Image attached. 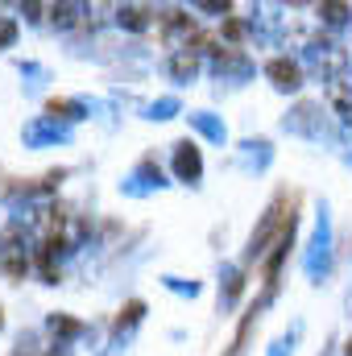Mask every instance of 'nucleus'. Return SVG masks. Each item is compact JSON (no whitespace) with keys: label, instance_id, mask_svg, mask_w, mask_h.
Returning <instances> with one entry per match:
<instances>
[{"label":"nucleus","instance_id":"1","mask_svg":"<svg viewBox=\"0 0 352 356\" xmlns=\"http://www.w3.org/2000/svg\"><path fill=\"white\" fill-rule=\"evenodd\" d=\"M265 75L273 79V88H282V91H294L298 83H303V71H298L290 58H273V63L265 67Z\"/></svg>","mask_w":352,"mask_h":356},{"label":"nucleus","instance_id":"5","mask_svg":"<svg viewBox=\"0 0 352 356\" xmlns=\"http://www.w3.org/2000/svg\"><path fill=\"white\" fill-rule=\"evenodd\" d=\"M50 332H54V336H79L83 327H79V319H71V315H50Z\"/></svg>","mask_w":352,"mask_h":356},{"label":"nucleus","instance_id":"8","mask_svg":"<svg viewBox=\"0 0 352 356\" xmlns=\"http://www.w3.org/2000/svg\"><path fill=\"white\" fill-rule=\"evenodd\" d=\"M13 38H17V21L13 17H0V50L13 46Z\"/></svg>","mask_w":352,"mask_h":356},{"label":"nucleus","instance_id":"11","mask_svg":"<svg viewBox=\"0 0 352 356\" xmlns=\"http://www.w3.org/2000/svg\"><path fill=\"white\" fill-rule=\"evenodd\" d=\"M336 104H340V112H344V116H352V95H349V91H336Z\"/></svg>","mask_w":352,"mask_h":356},{"label":"nucleus","instance_id":"3","mask_svg":"<svg viewBox=\"0 0 352 356\" xmlns=\"http://www.w3.org/2000/svg\"><path fill=\"white\" fill-rule=\"evenodd\" d=\"M141 315H145V302H141V298H133V302H125V307H120L116 327H120V332H125V327H137V323H141Z\"/></svg>","mask_w":352,"mask_h":356},{"label":"nucleus","instance_id":"15","mask_svg":"<svg viewBox=\"0 0 352 356\" xmlns=\"http://www.w3.org/2000/svg\"><path fill=\"white\" fill-rule=\"evenodd\" d=\"M0 323H4V311H0Z\"/></svg>","mask_w":352,"mask_h":356},{"label":"nucleus","instance_id":"6","mask_svg":"<svg viewBox=\"0 0 352 356\" xmlns=\"http://www.w3.org/2000/svg\"><path fill=\"white\" fill-rule=\"evenodd\" d=\"M170 71H175V79H191V75H195V54H191V50H178L175 63H170Z\"/></svg>","mask_w":352,"mask_h":356},{"label":"nucleus","instance_id":"14","mask_svg":"<svg viewBox=\"0 0 352 356\" xmlns=\"http://www.w3.org/2000/svg\"><path fill=\"white\" fill-rule=\"evenodd\" d=\"M349 356H352V340H349Z\"/></svg>","mask_w":352,"mask_h":356},{"label":"nucleus","instance_id":"13","mask_svg":"<svg viewBox=\"0 0 352 356\" xmlns=\"http://www.w3.org/2000/svg\"><path fill=\"white\" fill-rule=\"evenodd\" d=\"M50 356H63V348H58V353H50Z\"/></svg>","mask_w":352,"mask_h":356},{"label":"nucleus","instance_id":"12","mask_svg":"<svg viewBox=\"0 0 352 356\" xmlns=\"http://www.w3.org/2000/svg\"><path fill=\"white\" fill-rule=\"evenodd\" d=\"M224 33H228V38H232V42H237V38H241V33H245V25H241V21H224Z\"/></svg>","mask_w":352,"mask_h":356},{"label":"nucleus","instance_id":"2","mask_svg":"<svg viewBox=\"0 0 352 356\" xmlns=\"http://www.w3.org/2000/svg\"><path fill=\"white\" fill-rule=\"evenodd\" d=\"M175 166H178V178H182V182H195V178H199V170H203V162H199V149H195L191 141H182V145H178Z\"/></svg>","mask_w":352,"mask_h":356},{"label":"nucleus","instance_id":"4","mask_svg":"<svg viewBox=\"0 0 352 356\" xmlns=\"http://www.w3.org/2000/svg\"><path fill=\"white\" fill-rule=\"evenodd\" d=\"M46 112H50V116H63V120H79V116H83V108L71 104V99H50Z\"/></svg>","mask_w":352,"mask_h":356},{"label":"nucleus","instance_id":"9","mask_svg":"<svg viewBox=\"0 0 352 356\" xmlns=\"http://www.w3.org/2000/svg\"><path fill=\"white\" fill-rule=\"evenodd\" d=\"M323 13H328V21H332V25H340V21H349V4H328Z\"/></svg>","mask_w":352,"mask_h":356},{"label":"nucleus","instance_id":"7","mask_svg":"<svg viewBox=\"0 0 352 356\" xmlns=\"http://www.w3.org/2000/svg\"><path fill=\"white\" fill-rule=\"evenodd\" d=\"M145 13H150V8H120V25H129V29H145Z\"/></svg>","mask_w":352,"mask_h":356},{"label":"nucleus","instance_id":"10","mask_svg":"<svg viewBox=\"0 0 352 356\" xmlns=\"http://www.w3.org/2000/svg\"><path fill=\"white\" fill-rule=\"evenodd\" d=\"M50 13H54V21H58V25H71V13H75V8H71V4H63V8H58V4H54Z\"/></svg>","mask_w":352,"mask_h":356}]
</instances>
